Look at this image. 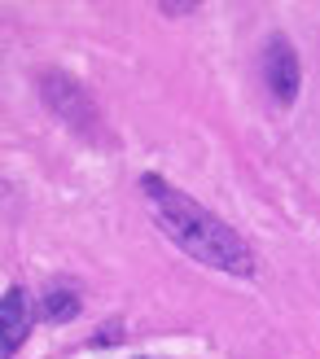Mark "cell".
Segmentation results:
<instances>
[{"label":"cell","mask_w":320,"mask_h":359,"mask_svg":"<svg viewBox=\"0 0 320 359\" xmlns=\"http://www.w3.org/2000/svg\"><path fill=\"white\" fill-rule=\"evenodd\" d=\"M140 193H145L158 228H163L189 259L215 267V272H228V276H251L255 272V255H251V245L241 241V232L228 228L220 215H211L202 202H193L189 193H180L154 171L140 175Z\"/></svg>","instance_id":"obj_1"},{"label":"cell","mask_w":320,"mask_h":359,"mask_svg":"<svg viewBox=\"0 0 320 359\" xmlns=\"http://www.w3.org/2000/svg\"><path fill=\"white\" fill-rule=\"evenodd\" d=\"M263 83L281 105H290L303 88V66H298V53L286 35H268V44H263Z\"/></svg>","instance_id":"obj_2"},{"label":"cell","mask_w":320,"mask_h":359,"mask_svg":"<svg viewBox=\"0 0 320 359\" xmlns=\"http://www.w3.org/2000/svg\"><path fill=\"white\" fill-rule=\"evenodd\" d=\"M0 329H5V346H0V355L13 359L18 346L27 342V333H31V298L22 285H9L5 290V302H0Z\"/></svg>","instance_id":"obj_3"},{"label":"cell","mask_w":320,"mask_h":359,"mask_svg":"<svg viewBox=\"0 0 320 359\" xmlns=\"http://www.w3.org/2000/svg\"><path fill=\"white\" fill-rule=\"evenodd\" d=\"M75 311H79V298H75V290H62V285L53 290V285H48V294H44V316L53 320V325H62V320H70Z\"/></svg>","instance_id":"obj_4"}]
</instances>
